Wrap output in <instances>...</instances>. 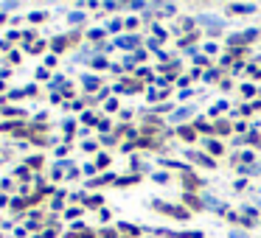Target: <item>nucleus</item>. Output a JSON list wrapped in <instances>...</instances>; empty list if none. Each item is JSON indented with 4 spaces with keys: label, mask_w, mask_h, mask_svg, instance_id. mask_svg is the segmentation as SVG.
Segmentation results:
<instances>
[{
    "label": "nucleus",
    "mask_w": 261,
    "mask_h": 238,
    "mask_svg": "<svg viewBox=\"0 0 261 238\" xmlns=\"http://www.w3.org/2000/svg\"><path fill=\"white\" fill-rule=\"evenodd\" d=\"M154 210L171 216V219H188V210L186 207H174V204H163V202H154Z\"/></svg>",
    "instance_id": "obj_1"
},
{
    "label": "nucleus",
    "mask_w": 261,
    "mask_h": 238,
    "mask_svg": "<svg viewBox=\"0 0 261 238\" xmlns=\"http://www.w3.org/2000/svg\"><path fill=\"white\" fill-rule=\"evenodd\" d=\"M208 148H211V154H222V152H225L222 143H216V140H208Z\"/></svg>",
    "instance_id": "obj_5"
},
{
    "label": "nucleus",
    "mask_w": 261,
    "mask_h": 238,
    "mask_svg": "<svg viewBox=\"0 0 261 238\" xmlns=\"http://www.w3.org/2000/svg\"><path fill=\"white\" fill-rule=\"evenodd\" d=\"M194 126H197L199 132H211V126H208V121H205V118H197V124H194Z\"/></svg>",
    "instance_id": "obj_6"
},
{
    "label": "nucleus",
    "mask_w": 261,
    "mask_h": 238,
    "mask_svg": "<svg viewBox=\"0 0 261 238\" xmlns=\"http://www.w3.org/2000/svg\"><path fill=\"white\" fill-rule=\"evenodd\" d=\"M29 165H34V168H40V165H42V157H31V160H29Z\"/></svg>",
    "instance_id": "obj_8"
},
{
    "label": "nucleus",
    "mask_w": 261,
    "mask_h": 238,
    "mask_svg": "<svg viewBox=\"0 0 261 238\" xmlns=\"http://www.w3.org/2000/svg\"><path fill=\"white\" fill-rule=\"evenodd\" d=\"M182 182H186V185H188V188H191V191H197V188H199V185H202V180H199V176H197V174H194V171H188V168H186V171H182ZM191 191H188V193H191Z\"/></svg>",
    "instance_id": "obj_2"
},
{
    "label": "nucleus",
    "mask_w": 261,
    "mask_h": 238,
    "mask_svg": "<svg viewBox=\"0 0 261 238\" xmlns=\"http://www.w3.org/2000/svg\"><path fill=\"white\" fill-rule=\"evenodd\" d=\"M216 132H222V135L230 132V124H227V121H219V124H216Z\"/></svg>",
    "instance_id": "obj_7"
},
{
    "label": "nucleus",
    "mask_w": 261,
    "mask_h": 238,
    "mask_svg": "<svg viewBox=\"0 0 261 238\" xmlns=\"http://www.w3.org/2000/svg\"><path fill=\"white\" fill-rule=\"evenodd\" d=\"M182 202H188L194 210H202V202H199V199L194 196V193H186V196H182Z\"/></svg>",
    "instance_id": "obj_3"
},
{
    "label": "nucleus",
    "mask_w": 261,
    "mask_h": 238,
    "mask_svg": "<svg viewBox=\"0 0 261 238\" xmlns=\"http://www.w3.org/2000/svg\"><path fill=\"white\" fill-rule=\"evenodd\" d=\"M180 137H182V140H194V129H191V126H182Z\"/></svg>",
    "instance_id": "obj_4"
}]
</instances>
